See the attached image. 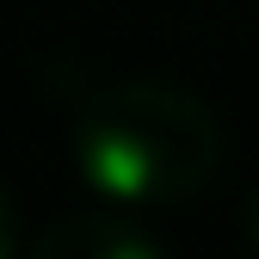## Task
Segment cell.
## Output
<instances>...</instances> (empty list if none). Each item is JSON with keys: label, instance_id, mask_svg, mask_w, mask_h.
Returning <instances> with one entry per match:
<instances>
[{"label": "cell", "instance_id": "cell-1", "mask_svg": "<svg viewBox=\"0 0 259 259\" xmlns=\"http://www.w3.org/2000/svg\"><path fill=\"white\" fill-rule=\"evenodd\" d=\"M216 111L173 80H105L74 105V167L111 204H185L222 167Z\"/></svg>", "mask_w": 259, "mask_h": 259}, {"label": "cell", "instance_id": "cell-2", "mask_svg": "<svg viewBox=\"0 0 259 259\" xmlns=\"http://www.w3.org/2000/svg\"><path fill=\"white\" fill-rule=\"evenodd\" d=\"M25 259H167L130 216H105V210H87V216H62L31 241Z\"/></svg>", "mask_w": 259, "mask_h": 259}, {"label": "cell", "instance_id": "cell-3", "mask_svg": "<svg viewBox=\"0 0 259 259\" xmlns=\"http://www.w3.org/2000/svg\"><path fill=\"white\" fill-rule=\"evenodd\" d=\"M0 259H19V210L7 191H0Z\"/></svg>", "mask_w": 259, "mask_h": 259}, {"label": "cell", "instance_id": "cell-4", "mask_svg": "<svg viewBox=\"0 0 259 259\" xmlns=\"http://www.w3.org/2000/svg\"><path fill=\"white\" fill-rule=\"evenodd\" d=\"M241 229H247V247L259 253V185L247 191V210H241Z\"/></svg>", "mask_w": 259, "mask_h": 259}]
</instances>
